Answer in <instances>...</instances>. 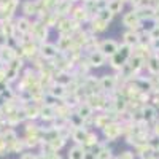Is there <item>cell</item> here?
I'll return each mask as SVG.
<instances>
[{
	"label": "cell",
	"mask_w": 159,
	"mask_h": 159,
	"mask_svg": "<svg viewBox=\"0 0 159 159\" xmlns=\"http://www.w3.org/2000/svg\"><path fill=\"white\" fill-rule=\"evenodd\" d=\"M100 132H102V137L105 139V142H116L119 137L123 135V126H121V123L111 121L107 127L102 129Z\"/></svg>",
	"instance_id": "cell-1"
},
{
	"label": "cell",
	"mask_w": 159,
	"mask_h": 159,
	"mask_svg": "<svg viewBox=\"0 0 159 159\" xmlns=\"http://www.w3.org/2000/svg\"><path fill=\"white\" fill-rule=\"evenodd\" d=\"M123 25L127 27L129 30H135V32H140L143 30V25H142V21L139 19V15L135 13V10H130L127 13H124L123 16Z\"/></svg>",
	"instance_id": "cell-2"
},
{
	"label": "cell",
	"mask_w": 159,
	"mask_h": 159,
	"mask_svg": "<svg viewBox=\"0 0 159 159\" xmlns=\"http://www.w3.org/2000/svg\"><path fill=\"white\" fill-rule=\"evenodd\" d=\"M99 88L103 94H110L113 92L116 88H118V73L116 75H111V73H107V75H102L99 78Z\"/></svg>",
	"instance_id": "cell-3"
},
{
	"label": "cell",
	"mask_w": 159,
	"mask_h": 159,
	"mask_svg": "<svg viewBox=\"0 0 159 159\" xmlns=\"http://www.w3.org/2000/svg\"><path fill=\"white\" fill-rule=\"evenodd\" d=\"M19 7V0H5L0 3V21L15 19V13Z\"/></svg>",
	"instance_id": "cell-4"
},
{
	"label": "cell",
	"mask_w": 159,
	"mask_h": 159,
	"mask_svg": "<svg viewBox=\"0 0 159 159\" xmlns=\"http://www.w3.org/2000/svg\"><path fill=\"white\" fill-rule=\"evenodd\" d=\"M38 56L42 57V59H45V61H54V59L59 56V49H57L56 43L46 42V43H43V45H40Z\"/></svg>",
	"instance_id": "cell-5"
},
{
	"label": "cell",
	"mask_w": 159,
	"mask_h": 159,
	"mask_svg": "<svg viewBox=\"0 0 159 159\" xmlns=\"http://www.w3.org/2000/svg\"><path fill=\"white\" fill-rule=\"evenodd\" d=\"M69 18H70L72 21L78 22V24H81V25L91 21L89 13L86 11V8H84L81 3H78V5H75V7L72 8V11H70V16H69Z\"/></svg>",
	"instance_id": "cell-6"
},
{
	"label": "cell",
	"mask_w": 159,
	"mask_h": 159,
	"mask_svg": "<svg viewBox=\"0 0 159 159\" xmlns=\"http://www.w3.org/2000/svg\"><path fill=\"white\" fill-rule=\"evenodd\" d=\"M99 51L102 52L103 56H107L110 59L111 56H115L116 52L119 51V43L116 42V40H113V38H105V40L100 42Z\"/></svg>",
	"instance_id": "cell-7"
},
{
	"label": "cell",
	"mask_w": 159,
	"mask_h": 159,
	"mask_svg": "<svg viewBox=\"0 0 159 159\" xmlns=\"http://www.w3.org/2000/svg\"><path fill=\"white\" fill-rule=\"evenodd\" d=\"M89 24V27H88V32L91 34V35H99V34H102V32H105L108 29V22H105V21H102V19H99L97 16H94V18H91V21L88 22Z\"/></svg>",
	"instance_id": "cell-8"
},
{
	"label": "cell",
	"mask_w": 159,
	"mask_h": 159,
	"mask_svg": "<svg viewBox=\"0 0 159 159\" xmlns=\"http://www.w3.org/2000/svg\"><path fill=\"white\" fill-rule=\"evenodd\" d=\"M89 65H91V69H100L103 67L105 64H107V56H103L100 51H94V52H89V54L86 56Z\"/></svg>",
	"instance_id": "cell-9"
},
{
	"label": "cell",
	"mask_w": 159,
	"mask_h": 159,
	"mask_svg": "<svg viewBox=\"0 0 159 159\" xmlns=\"http://www.w3.org/2000/svg\"><path fill=\"white\" fill-rule=\"evenodd\" d=\"M15 57H18V48L8 45L0 49V65H8Z\"/></svg>",
	"instance_id": "cell-10"
},
{
	"label": "cell",
	"mask_w": 159,
	"mask_h": 159,
	"mask_svg": "<svg viewBox=\"0 0 159 159\" xmlns=\"http://www.w3.org/2000/svg\"><path fill=\"white\" fill-rule=\"evenodd\" d=\"M56 118H57V115H56V107H54V105L43 103L42 108H40V121H43V123H52Z\"/></svg>",
	"instance_id": "cell-11"
},
{
	"label": "cell",
	"mask_w": 159,
	"mask_h": 159,
	"mask_svg": "<svg viewBox=\"0 0 159 159\" xmlns=\"http://www.w3.org/2000/svg\"><path fill=\"white\" fill-rule=\"evenodd\" d=\"M21 11H22V16L29 18V19L30 18H37L38 13H40L37 0H25V2L22 3V7H21Z\"/></svg>",
	"instance_id": "cell-12"
},
{
	"label": "cell",
	"mask_w": 159,
	"mask_h": 159,
	"mask_svg": "<svg viewBox=\"0 0 159 159\" xmlns=\"http://www.w3.org/2000/svg\"><path fill=\"white\" fill-rule=\"evenodd\" d=\"M15 25H16V32L22 35H29L30 27H32V19L25 18V16H18L15 18Z\"/></svg>",
	"instance_id": "cell-13"
},
{
	"label": "cell",
	"mask_w": 159,
	"mask_h": 159,
	"mask_svg": "<svg viewBox=\"0 0 159 159\" xmlns=\"http://www.w3.org/2000/svg\"><path fill=\"white\" fill-rule=\"evenodd\" d=\"M72 45H73V37H72V34L59 35L57 43H56L59 52H64V54H65V52H69V49L72 48Z\"/></svg>",
	"instance_id": "cell-14"
},
{
	"label": "cell",
	"mask_w": 159,
	"mask_h": 159,
	"mask_svg": "<svg viewBox=\"0 0 159 159\" xmlns=\"http://www.w3.org/2000/svg\"><path fill=\"white\" fill-rule=\"evenodd\" d=\"M46 92H48L49 96L54 97L56 100H65V99H67V96H69L67 88H65V86H61V84H56V83L52 84Z\"/></svg>",
	"instance_id": "cell-15"
},
{
	"label": "cell",
	"mask_w": 159,
	"mask_h": 159,
	"mask_svg": "<svg viewBox=\"0 0 159 159\" xmlns=\"http://www.w3.org/2000/svg\"><path fill=\"white\" fill-rule=\"evenodd\" d=\"M40 108H42V105L38 103H29L24 107V111H25V119L27 121H38L40 119Z\"/></svg>",
	"instance_id": "cell-16"
},
{
	"label": "cell",
	"mask_w": 159,
	"mask_h": 159,
	"mask_svg": "<svg viewBox=\"0 0 159 159\" xmlns=\"http://www.w3.org/2000/svg\"><path fill=\"white\" fill-rule=\"evenodd\" d=\"M135 13L139 15V19L140 21H145V19H156V8L153 5H145V7H140L135 10Z\"/></svg>",
	"instance_id": "cell-17"
},
{
	"label": "cell",
	"mask_w": 159,
	"mask_h": 159,
	"mask_svg": "<svg viewBox=\"0 0 159 159\" xmlns=\"http://www.w3.org/2000/svg\"><path fill=\"white\" fill-rule=\"evenodd\" d=\"M73 111H75L80 118H83V119H88V118H91V116H94V108H92L88 102H80L76 107H75Z\"/></svg>",
	"instance_id": "cell-18"
},
{
	"label": "cell",
	"mask_w": 159,
	"mask_h": 159,
	"mask_svg": "<svg viewBox=\"0 0 159 159\" xmlns=\"http://www.w3.org/2000/svg\"><path fill=\"white\" fill-rule=\"evenodd\" d=\"M73 7L75 5L70 2V0H61V2L57 3V7H56V10H54V13L59 18H67V16H70V11H72Z\"/></svg>",
	"instance_id": "cell-19"
},
{
	"label": "cell",
	"mask_w": 159,
	"mask_h": 159,
	"mask_svg": "<svg viewBox=\"0 0 159 159\" xmlns=\"http://www.w3.org/2000/svg\"><path fill=\"white\" fill-rule=\"evenodd\" d=\"M99 142H100L99 132H96L94 129H91V130H88V135H86V140L83 143V147L86 148V151H89V150H92L94 147H97Z\"/></svg>",
	"instance_id": "cell-20"
},
{
	"label": "cell",
	"mask_w": 159,
	"mask_h": 159,
	"mask_svg": "<svg viewBox=\"0 0 159 159\" xmlns=\"http://www.w3.org/2000/svg\"><path fill=\"white\" fill-rule=\"evenodd\" d=\"M123 43L130 46V48H135L140 43V34L135 30H126L123 34Z\"/></svg>",
	"instance_id": "cell-21"
},
{
	"label": "cell",
	"mask_w": 159,
	"mask_h": 159,
	"mask_svg": "<svg viewBox=\"0 0 159 159\" xmlns=\"http://www.w3.org/2000/svg\"><path fill=\"white\" fill-rule=\"evenodd\" d=\"M110 123H111V119H110V116L107 113H103V111H96L94 113V127L96 129L102 130V129L107 127Z\"/></svg>",
	"instance_id": "cell-22"
},
{
	"label": "cell",
	"mask_w": 159,
	"mask_h": 159,
	"mask_svg": "<svg viewBox=\"0 0 159 159\" xmlns=\"http://www.w3.org/2000/svg\"><path fill=\"white\" fill-rule=\"evenodd\" d=\"M0 24H2V35H5L8 40H11L16 34L15 19H3V21H0Z\"/></svg>",
	"instance_id": "cell-23"
},
{
	"label": "cell",
	"mask_w": 159,
	"mask_h": 159,
	"mask_svg": "<svg viewBox=\"0 0 159 159\" xmlns=\"http://www.w3.org/2000/svg\"><path fill=\"white\" fill-rule=\"evenodd\" d=\"M86 135H88V129L86 127H75V129H72V140H73V143L75 145H81L83 147V143H84V140H86Z\"/></svg>",
	"instance_id": "cell-24"
},
{
	"label": "cell",
	"mask_w": 159,
	"mask_h": 159,
	"mask_svg": "<svg viewBox=\"0 0 159 159\" xmlns=\"http://www.w3.org/2000/svg\"><path fill=\"white\" fill-rule=\"evenodd\" d=\"M142 115H143V121L151 123V121H154V119L157 118V110H156L154 105L147 103V105L142 107Z\"/></svg>",
	"instance_id": "cell-25"
},
{
	"label": "cell",
	"mask_w": 159,
	"mask_h": 159,
	"mask_svg": "<svg viewBox=\"0 0 159 159\" xmlns=\"http://www.w3.org/2000/svg\"><path fill=\"white\" fill-rule=\"evenodd\" d=\"M86 154V148L81 147V145H73L70 147L69 153H67V159H84Z\"/></svg>",
	"instance_id": "cell-26"
},
{
	"label": "cell",
	"mask_w": 159,
	"mask_h": 159,
	"mask_svg": "<svg viewBox=\"0 0 159 159\" xmlns=\"http://www.w3.org/2000/svg\"><path fill=\"white\" fill-rule=\"evenodd\" d=\"M127 62V59L126 57H123L121 54H119V52H116V54L115 56H111L110 57V67L113 69V70H116V72H119V70H121L123 69V65Z\"/></svg>",
	"instance_id": "cell-27"
},
{
	"label": "cell",
	"mask_w": 159,
	"mask_h": 159,
	"mask_svg": "<svg viewBox=\"0 0 159 159\" xmlns=\"http://www.w3.org/2000/svg\"><path fill=\"white\" fill-rule=\"evenodd\" d=\"M107 10L111 13V15H119V13H123L124 10V3L121 2V0H108L107 3Z\"/></svg>",
	"instance_id": "cell-28"
},
{
	"label": "cell",
	"mask_w": 159,
	"mask_h": 159,
	"mask_svg": "<svg viewBox=\"0 0 159 159\" xmlns=\"http://www.w3.org/2000/svg\"><path fill=\"white\" fill-rule=\"evenodd\" d=\"M25 150H27V148H25V145H24L22 137H21V139H18L15 143L8 147V153H10V154H22Z\"/></svg>",
	"instance_id": "cell-29"
},
{
	"label": "cell",
	"mask_w": 159,
	"mask_h": 159,
	"mask_svg": "<svg viewBox=\"0 0 159 159\" xmlns=\"http://www.w3.org/2000/svg\"><path fill=\"white\" fill-rule=\"evenodd\" d=\"M145 67L148 69V72L151 73V75H157L159 73V59L153 54V56H150L148 59H147V65H145Z\"/></svg>",
	"instance_id": "cell-30"
},
{
	"label": "cell",
	"mask_w": 159,
	"mask_h": 159,
	"mask_svg": "<svg viewBox=\"0 0 159 159\" xmlns=\"http://www.w3.org/2000/svg\"><path fill=\"white\" fill-rule=\"evenodd\" d=\"M22 140H24V145H25V148H27V150L38 148V147H40V143L43 142L40 137H34V135H24Z\"/></svg>",
	"instance_id": "cell-31"
},
{
	"label": "cell",
	"mask_w": 159,
	"mask_h": 159,
	"mask_svg": "<svg viewBox=\"0 0 159 159\" xmlns=\"http://www.w3.org/2000/svg\"><path fill=\"white\" fill-rule=\"evenodd\" d=\"M48 143L51 145V148L54 150L56 153H59V151H61V150H62V148L65 147V145H67V140H64L62 137H59V135H57L56 139H52V140H49Z\"/></svg>",
	"instance_id": "cell-32"
},
{
	"label": "cell",
	"mask_w": 159,
	"mask_h": 159,
	"mask_svg": "<svg viewBox=\"0 0 159 159\" xmlns=\"http://www.w3.org/2000/svg\"><path fill=\"white\" fill-rule=\"evenodd\" d=\"M21 76V72L16 70V69H13V67H8L7 65V83H15L16 80Z\"/></svg>",
	"instance_id": "cell-33"
},
{
	"label": "cell",
	"mask_w": 159,
	"mask_h": 159,
	"mask_svg": "<svg viewBox=\"0 0 159 159\" xmlns=\"http://www.w3.org/2000/svg\"><path fill=\"white\" fill-rule=\"evenodd\" d=\"M115 156H113V150L111 148H103V150H100L97 154H96V159H113Z\"/></svg>",
	"instance_id": "cell-34"
},
{
	"label": "cell",
	"mask_w": 159,
	"mask_h": 159,
	"mask_svg": "<svg viewBox=\"0 0 159 159\" xmlns=\"http://www.w3.org/2000/svg\"><path fill=\"white\" fill-rule=\"evenodd\" d=\"M97 18L110 24V22H111V19H113V15H111V13H110L107 8H105V10H100V11L97 13Z\"/></svg>",
	"instance_id": "cell-35"
},
{
	"label": "cell",
	"mask_w": 159,
	"mask_h": 159,
	"mask_svg": "<svg viewBox=\"0 0 159 159\" xmlns=\"http://www.w3.org/2000/svg\"><path fill=\"white\" fill-rule=\"evenodd\" d=\"M116 159H135V153L129 151V150H124V151H121L116 156Z\"/></svg>",
	"instance_id": "cell-36"
},
{
	"label": "cell",
	"mask_w": 159,
	"mask_h": 159,
	"mask_svg": "<svg viewBox=\"0 0 159 159\" xmlns=\"http://www.w3.org/2000/svg\"><path fill=\"white\" fill-rule=\"evenodd\" d=\"M7 154H10L8 153V147H7V143H5V140L2 137V132H0V156H7Z\"/></svg>",
	"instance_id": "cell-37"
},
{
	"label": "cell",
	"mask_w": 159,
	"mask_h": 159,
	"mask_svg": "<svg viewBox=\"0 0 159 159\" xmlns=\"http://www.w3.org/2000/svg\"><path fill=\"white\" fill-rule=\"evenodd\" d=\"M129 5L132 7V10H137L145 5V0H129Z\"/></svg>",
	"instance_id": "cell-38"
},
{
	"label": "cell",
	"mask_w": 159,
	"mask_h": 159,
	"mask_svg": "<svg viewBox=\"0 0 159 159\" xmlns=\"http://www.w3.org/2000/svg\"><path fill=\"white\" fill-rule=\"evenodd\" d=\"M7 81V65H0V83Z\"/></svg>",
	"instance_id": "cell-39"
},
{
	"label": "cell",
	"mask_w": 159,
	"mask_h": 159,
	"mask_svg": "<svg viewBox=\"0 0 159 159\" xmlns=\"http://www.w3.org/2000/svg\"><path fill=\"white\" fill-rule=\"evenodd\" d=\"M19 159H37V154L35 153H22L19 156Z\"/></svg>",
	"instance_id": "cell-40"
},
{
	"label": "cell",
	"mask_w": 159,
	"mask_h": 159,
	"mask_svg": "<svg viewBox=\"0 0 159 159\" xmlns=\"http://www.w3.org/2000/svg\"><path fill=\"white\" fill-rule=\"evenodd\" d=\"M48 159H64V157H62L59 153H52L51 156H48Z\"/></svg>",
	"instance_id": "cell-41"
},
{
	"label": "cell",
	"mask_w": 159,
	"mask_h": 159,
	"mask_svg": "<svg viewBox=\"0 0 159 159\" xmlns=\"http://www.w3.org/2000/svg\"><path fill=\"white\" fill-rule=\"evenodd\" d=\"M154 135H157V137H159V121L154 124Z\"/></svg>",
	"instance_id": "cell-42"
},
{
	"label": "cell",
	"mask_w": 159,
	"mask_h": 159,
	"mask_svg": "<svg viewBox=\"0 0 159 159\" xmlns=\"http://www.w3.org/2000/svg\"><path fill=\"white\" fill-rule=\"evenodd\" d=\"M37 159H48V156H45V154H37Z\"/></svg>",
	"instance_id": "cell-43"
},
{
	"label": "cell",
	"mask_w": 159,
	"mask_h": 159,
	"mask_svg": "<svg viewBox=\"0 0 159 159\" xmlns=\"http://www.w3.org/2000/svg\"><path fill=\"white\" fill-rule=\"evenodd\" d=\"M5 118V113H3V110H2V107H0V121Z\"/></svg>",
	"instance_id": "cell-44"
},
{
	"label": "cell",
	"mask_w": 159,
	"mask_h": 159,
	"mask_svg": "<svg viewBox=\"0 0 159 159\" xmlns=\"http://www.w3.org/2000/svg\"><path fill=\"white\" fill-rule=\"evenodd\" d=\"M70 2H72L73 5H78V3H81V0H70Z\"/></svg>",
	"instance_id": "cell-45"
},
{
	"label": "cell",
	"mask_w": 159,
	"mask_h": 159,
	"mask_svg": "<svg viewBox=\"0 0 159 159\" xmlns=\"http://www.w3.org/2000/svg\"><path fill=\"white\" fill-rule=\"evenodd\" d=\"M121 2H123V3L126 5V3H129V0H121Z\"/></svg>",
	"instance_id": "cell-46"
},
{
	"label": "cell",
	"mask_w": 159,
	"mask_h": 159,
	"mask_svg": "<svg viewBox=\"0 0 159 159\" xmlns=\"http://www.w3.org/2000/svg\"><path fill=\"white\" fill-rule=\"evenodd\" d=\"M156 25H157V27H159V18L156 19Z\"/></svg>",
	"instance_id": "cell-47"
},
{
	"label": "cell",
	"mask_w": 159,
	"mask_h": 159,
	"mask_svg": "<svg viewBox=\"0 0 159 159\" xmlns=\"http://www.w3.org/2000/svg\"><path fill=\"white\" fill-rule=\"evenodd\" d=\"M147 159H157L156 156H151V157H147Z\"/></svg>",
	"instance_id": "cell-48"
},
{
	"label": "cell",
	"mask_w": 159,
	"mask_h": 159,
	"mask_svg": "<svg viewBox=\"0 0 159 159\" xmlns=\"http://www.w3.org/2000/svg\"><path fill=\"white\" fill-rule=\"evenodd\" d=\"M0 35H2V24H0Z\"/></svg>",
	"instance_id": "cell-49"
},
{
	"label": "cell",
	"mask_w": 159,
	"mask_h": 159,
	"mask_svg": "<svg viewBox=\"0 0 159 159\" xmlns=\"http://www.w3.org/2000/svg\"><path fill=\"white\" fill-rule=\"evenodd\" d=\"M113 159H116V157H113Z\"/></svg>",
	"instance_id": "cell-50"
}]
</instances>
